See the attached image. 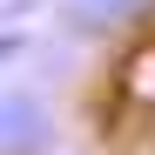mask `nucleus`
<instances>
[{
    "mask_svg": "<svg viewBox=\"0 0 155 155\" xmlns=\"http://www.w3.org/2000/svg\"><path fill=\"white\" fill-rule=\"evenodd\" d=\"M47 142V115L34 94H0V155H34Z\"/></svg>",
    "mask_w": 155,
    "mask_h": 155,
    "instance_id": "1",
    "label": "nucleus"
},
{
    "mask_svg": "<svg viewBox=\"0 0 155 155\" xmlns=\"http://www.w3.org/2000/svg\"><path fill=\"white\" fill-rule=\"evenodd\" d=\"M94 7H108V14H148L155 0H94Z\"/></svg>",
    "mask_w": 155,
    "mask_h": 155,
    "instance_id": "2",
    "label": "nucleus"
}]
</instances>
